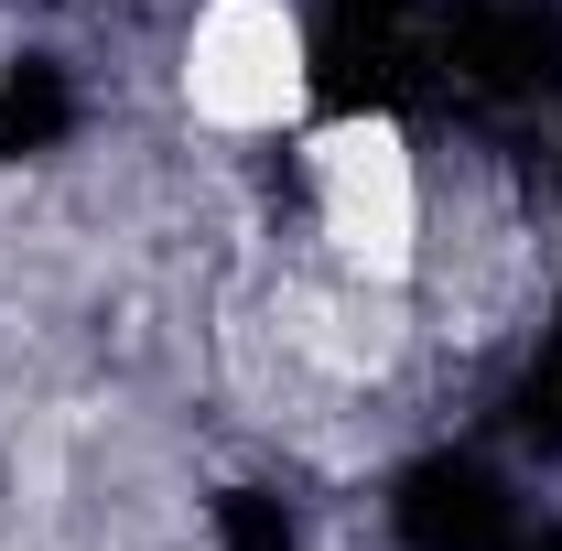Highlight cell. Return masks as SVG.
<instances>
[{"label": "cell", "mask_w": 562, "mask_h": 551, "mask_svg": "<svg viewBox=\"0 0 562 551\" xmlns=\"http://www.w3.org/2000/svg\"><path fill=\"white\" fill-rule=\"evenodd\" d=\"M303 162H314L325 249H336L357 281L401 292L412 260H422V173H412V140L390 131V120H325Z\"/></svg>", "instance_id": "cell-1"}, {"label": "cell", "mask_w": 562, "mask_h": 551, "mask_svg": "<svg viewBox=\"0 0 562 551\" xmlns=\"http://www.w3.org/2000/svg\"><path fill=\"white\" fill-rule=\"evenodd\" d=\"M314 98V55H303V22L281 0H206L195 33H184V109L206 131H292Z\"/></svg>", "instance_id": "cell-2"}]
</instances>
